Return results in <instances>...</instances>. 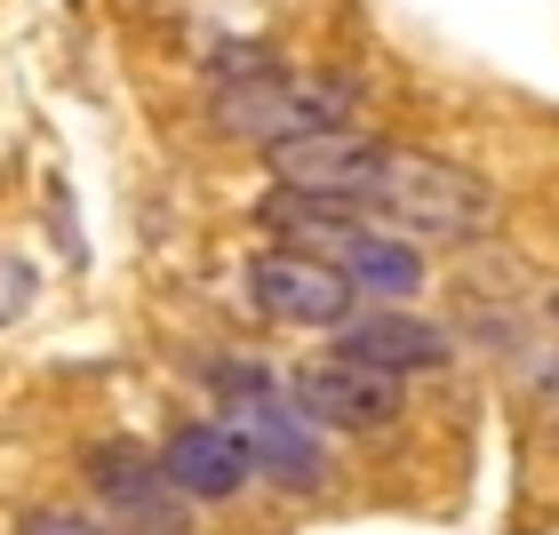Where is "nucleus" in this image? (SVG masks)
<instances>
[{"label":"nucleus","mask_w":559,"mask_h":535,"mask_svg":"<svg viewBox=\"0 0 559 535\" xmlns=\"http://www.w3.org/2000/svg\"><path fill=\"white\" fill-rule=\"evenodd\" d=\"M368 209L392 216L400 240H479L496 224V192H488V176L455 168V160H440V152L392 144L384 152V176H376V192H368Z\"/></svg>","instance_id":"obj_1"},{"label":"nucleus","mask_w":559,"mask_h":535,"mask_svg":"<svg viewBox=\"0 0 559 535\" xmlns=\"http://www.w3.org/2000/svg\"><path fill=\"white\" fill-rule=\"evenodd\" d=\"M209 120L240 144H296V136H328L352 129V88L344 81H304V72H257V81H224Z\"/></svg>","instance_id":"obj_2"},{"label":"nucleus","mask_w":559,"mask_h":535,"mask_svg":"<svg viewBox=\"0 0 559 535\" xmlns=\"http://www.w3.org/2000/svg\"><path fill=\"white\" fill-rule=\"evenodd\" d=\"M224 431L240 440L248 472H264L272 488H288V496H320L328 488V431L304 416L288 392H248V400H233Z\"/></svg>","instance_id":"obj_3"},{"label":"nucleus","mask_w":559,"mask_h":535,"mask_svg":"<svg viewBox=\"0 0 559 535\" xmlns=\"http://www.w3.org/2000/svg\"><path fill=\"white\" fill-rule=\"evenodd\" d=\"M88 472V496H96V527L105 535H192V503L160 479V464L136 448V440H96L81 455Z\"/></svg>","instance_id":"obj_4"},{"label":"nucleus","mask_w":559,"mask_h":535,"mask_svg":"<svg viewBox=\"0 0 559 535\" xmlns=\"http://www.w3.org/2000/svg\"><path fill=\"white\" fill-rule=\"evenodd\" d=\"M248 304H257V320H272V328H344L352 320L344 272L320 264V257H296V248H264V257L248 264Z\"/></svg>","instance_id":"obj_5"},{"label":"nucleus","mask_w":559,"mask_h":535,"mask_svg":"<svg viewBox=\"0 0 559 535\" xmlns=\"http://www.w3.org/2000/svg\"><path fill=\"white\" fill-rule=\"evenodd\" d=\"M384 136H360V129H328V136H296V144H280L264 152L272 176L288 192H320V200H352V209H368V192H376V176H384Z\"/></svg>","instance_id":"obj_6"},{"label":"nucleus","mask_w":559,"mask_h":535,"mask_svg":"<svg viewBox=\"0 0 559 535\" xmlns=\"http://www.w3.org/2000/svg\"><path fill=\"white\" fill-rule=\"evenodd\" d=\"M288 400L312 416L320 431H384L400 424V384L392 376H376V368H352V360H304L288 376Z\"/></svg>","instance_id":"obj_7"},{"label":"nucleus","mask_w":559,"mask_h":535,"mask_svg":"<svg viewBox=\"0 0 559 535\" xmlns=\"http://www.w3.org/2000/svg\"><path fill=\"white\" fill-rule=\"evenodd\" d=\"M448 352L455 336L440 320H416V312H400V304H376V312H352L336 328V360L352 368H376V376H431V368H448Z\"/></svg>","instance_id":"obj_8"},{"label":"nucleus","mask_w":559,"mask_h":535,"mask_svg":"<svg viewBox=\"0 0 559 535\" xmlns=\"http://www.w3.org/2000/svg\"><path fill=\"white\" fill-rule=\"evenodd\" d=\"M152 464H160V479L185 503H233L248 479V455H240V440L233 431H224L216 416H185V424H168V440H160V455H152Z\"/></svg>","instance_id":"obj_9"},{"label":"nucleus","mask_w":559,"mask_h":535,"mask_svg":"<svg viewBox=\"0 0 559 535\" xmlns=\"http://www.w3.org/2000/svg\"><path fill=\"white\" fill-rule=\"evenodd\" d=\"M320 264H336L344 272V288L352 296H376V304H408L416 288H424V257H416V240H400V233H384V224H352V233L328 248Z\"/></svg>","instance_id":"obj_10"},{"label":"nucleus","mask_w":559,"mask_h":535,"mask_svg":"<svg viewBox=\"0 0 559 535\" xmlns=\"http://www.w3.org/2000/svg\"><path fill=\"white\" fill-rule=\"evenodd\" d=\"M16 535H105V527L81 520V512H24V520H16Z\"/></svg>","instance_id":"obj_11"},{"label":"nucleus","mask_w":559,"mask_h":535,"mask_svg":"<svg viewBox=\"0 0 559 535\" xmlns=\"http://www.w3.org/2000/svg\"><path fill=\"white\" fill-rule=\"evenodd\" d=\"M544 392H551V400H559V360H551V368H544Z\"/></svg>","instance_id":"obj_12"}]
</instances>
